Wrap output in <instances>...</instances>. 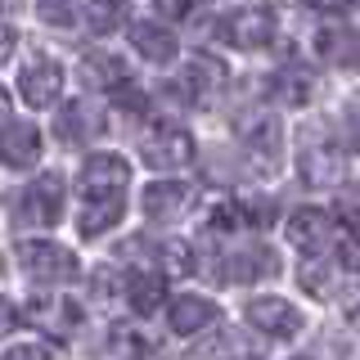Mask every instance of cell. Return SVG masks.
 <instances>
[{
    "label": "cell",
    "instance_id": "cell-1",
    "mask_svg": "<svg viewBox=\"0 0 360 360\" xmlns=\"http://www.w3.org/2000/svg\"><path fill=\"white\" fill-rule=\"evenodd\" d=\"M140 158L153 172H180V167L194 162V135L180 122H153L140 140Z\"/></svg>",
    "mask_w": 360,
    "mask_h": 360
},
{
    "label": "cell",
    "instance_id": "cell-2",
    "mask_svg": "<svg viewBox=\"0 0 360 360\" xmlns=\"http://www.w3.org/2000/svg\"><path fill=\"white\" fill-rule=\"evenodd\" d=\"M18 266L27 270L32 279H41V284H68V279L77 275V257L68 252L63 243H50V239L18 243Z\"/></svg>",
    "mask_w": 360,
    "mask_h": 360
},
{
    "label": "cell",
    "instance_id": "cell-3",
    "mask_svg": "<svg viewBox=\"0 0 360 360\" xmlns=\"http://www.w3.org/2000/svg\"><path fill=\"white\" fill-rule=\"evenodd\" d=\"M63 217V176L45 172L18 194V221L22 225H54Z\"/></svg>",
    "mask_w": 360,
    "mask_h": 360
},
{
    "label": "cell",
    "instance_id": "cell-4",
    "mask_svg": "<svg viewBox=\"0 0 360 360\" xmlns=\"http://www.w3.org/2000/svg\"><path fill=\"white\" fill-rule=\"evenodd\" d=\"M131 167L117 153H90L82 167V198H127Z\"/></svg>",
    "mask_w": 360,
    "mask_h": 360
},
{
    "label": "cell",
    "instance_id": "cell-5",
    "mask_svg": "<svg viewBox=\"0 0 360 360\" xmlns=\"http://www.w3.org/2000/svg\"><path fill=\"white\" fill-rule=\"evenodd\" d=\"M221 32H225V41L239 45V50H266V45L275 41V9L270 5H243L221 22Z\"/></svg>",
    "mask_w": 360,
    "mask_h": 360
},
{
    "label": "cell",
    "instance_id": "cell-6",
    "mask_svg": "<svg viewBox=\"0 0 360 360\" xmlns=\"http://www.w3.org/2000/svg\"><path fill=\"white\" fill-rule=\"evenodd\" d=\"M284 230H288V243L297 248V252H307V257L324 252V248L333 243V217L324 207H297Z\"/></svg>",
    "mask_w": 360,
    "mask_h": 360
},
{
    "label": "cell",
    "instance_id": "cell-7",
    "mask_svg": "<svg viewBox=\"0 0 360 360\" xmlns=\"http://www.w3.org/2000/svg\"><path fill=\"white\" fill-rule=\"evenodd\" d=\"M217 320H221V307L212 297H198V292H176L172 307H167V324L180 338H194L202 329H212Z\"/></svg>",
    "mask_w": 360,
    "mask_h": 360
},
{
    "label": "cell",
    "instance_id": "cell-8",
    "mask_svg": "<svg viewBox=\"0 0 360 360\" xmlns=\"http://www.w3.org/2000/svg\"><path fill=\"white\" fill-rule=\"evenodd\" d=\"M189 202H194V189H189L185 180H158V185L144 189L140 207H144V217H149V221L167 225V221H180V217H185Z\"/></svg>",
    "mask_w": 360,
    "mask_h": 360
},
{
    "label": "cell",
    "instance_id": "cell-9",
    "mask_svg": "<svg viewBox=\"0 0 360 360\" xmlns=\"http://www.w3.org/2000/svg\"><path fill=\"white\" fill-rule=\"evenodd\" d=\"M63 90V68L54 59H32L27 68L18 72V95L27 99L32 108H50Z\"/></svg>",
    "mask_w": 360,
    "mask_h": 360
},
{
    "label": "cell",
    "instance_id": "cell-10",
    "mask_svg": "<svg viewBox=\"0 0 360 360\" xmlns=\"http://www.w3.org/2000/svg\"><path fill=\"white\" fill-rule=\"evenodd\" d=\"M248 324H252L257 333H266V338H292V333H302V315L292 311V302H284V297H257V302H248Z\"/></svg>",
    "mask_w": 360,
    "mask_h": 360
},
{
    "label": "cell",
    "instance_id": "cell-11",
    "mask_svg": "<svg viewBox=\"0 0 360 360\" xmlns=\"http://www.w3.org/2000/svg\"><path fill=\"white\" fill-rule=\"evenodd\" d=\"M234 131H239V140L252 153H262L266 162H275L279 149H284V127H279L275 112H243V117L234 122Z\"/></svg>",
    "mask_w": 360,
    "mask_h": 360
},
{
    "label": "cell",
    "instance_id": "cell-12",
    "mask_svg": "<svg viewBox=\"0 0 360 360\" xmlns=\"http://www.w3.org/2000/svg\"><path fill=\"white\" fill-rule=\"evenodd\" d=\"M0 162L14 167V172H27V167L41 162V131L32 122H14V127H0Z\"/></svg>",
    "mask_w": 360,
    "mask_h": 360
},
{
    "label": "cell",
    "instance_id": "cell-13",
    "mask_svg": "<svg viewBox=\"0 0 360 360\" xmlns=\"http://www.w3.org/2000/svg\"><path fill=\"white\" fill-rule=\"evenodd\" d=\"M225 86V63L207 59V54H198V59L185 63V82H180V95L194 99V104H207L212 95H221Z\"/></svg>",
    "mask_w": 360,
    "mask_h": 360
},
{
    "label": "cell",
    "instance_id": "cell-14",
    "mask_svg": "<svg viewBox=\"0 0 360 360\" xmlns=\"http://www.w3.org/2000/svg\"><path fill=\"white\" fill-rule=\"evenodd\" d=\"M27 315L32 324H41V329H50L54 338H68L77 324V307L72 302H63L59 292H37V297L27 302Z\"/></svg>",
    "mask_w": 360,
    "mask_h": 360
},
{
    "label": "cell",
    "instance_id": "cell-15",
    "mask_svg": "<svg viewBox=\"0 0 360 360\" xmlns=\"http://www.w3.org/2000/svg\"><path fill=\"white\" fill-rule=\"evenodd\" d=\"M99 131H104V112H99L95 104H86V99L63 104V112H59V135H63L68 144H86V140H95Z\"/></svg>",
    "mask_w": 360,
    "mask_h": 360
},
{
    "label": "cell",
    "instance_id": "cell-16",
    "mask_svg": "<svg viewBox=\"0 0 360 360\" xmlns=\"http://www.w3.org/2000/svg\"><path fill=\"white\" fill-rule=\"evenodd\" d=\"M131 45L144 54L149 63H172L176 59V50H180V41H176V32L172 27H162V22H135L131 27Z\"/></svg>",
    "mask_w": 360,
    "mask_h": 360
},
{
    "label": "cell",
    "instance_id": "cell-17",
    "mask_svg": "<svg viewBox=\"0 0 360 360\" xmlns=\"http://www.w3.org/2000/svg\"><path fill=\"white\" fill-rule=\"evenodd\" d=\"M225 275H230L234 284H257V279H275V275H279V257L270 252V248H243V252H234L230 262H225Z\"/></svg>",
    "mask_w": 360,
    "mask_h": 360
},
{
    "label": "cell",
    "instance_id": "cell-18",
    "mask_svg": "<svg viewBox=\"0 0 360 360\" xmlns=\"http://www.w3.org/2000/svg\"><path fill=\"white\" fill-rule=\"evenodd\" d=\"M77 72H82V82L90 90H117L127 86V63L117 59V54H104V50H90L82 63H77Z\"/></svg>",
    "mask_w": 360,
    "mask_h": 360
},
{
    "label": "cell",
    "instance_id": "cell-19",
    "mask_svg": "<svg viewBox=\"0 0 360 360\" xmlns=\"http://www.w3.org/2000/svg\"><path fill=\"white\" fill-rule=\"evenodd\" d=\"M122 292H127V302H131V311H140V315H153L158 307H162V275L158 270H131L127 275V284H122Z\"/></svg>",
    "mask_w": 360,
    "mask_h": 360
},
{
    "label": "cell",
    "instance_id": "cell-20",
    "mask_svg": "<svg viewBox=\"0 0 360 360\" xmlns=\"http://www.w3.org/2000/svg\"><path fill=\"white\" fill-rule=\"evenodd\" d=\"M338 176H342V158H338V149L315 144V149L302 153V180H307L311 189H329Z\"/></svg>",
    "mask_w": 360,
    "mask_h": 360
},
{
    "label": "cell",
    "instance_id": "cell-21",
    "mask_svg": "<svg viewBox=\"0 0 360 360\" xmlns=\"http://www.w3.org/2000/svg\"><path fill=\"white\" fill-rule=\"evenodd\" d=\"M122 212H127V198H86L82 217H77V225H82L86 239H95V234H104L108 225L122 221Z\"/></svg>",
    "mask_w": 360,
    "mask_h": 360
},
{
    "label": "cell",
    "instance_id": "cell-22",
    "mask_svg": "<svg viewBox=\"0 0 360 360\" xmlns=\"http://www.w3.org/2000/svg\"><path fill=\"white\" fill-rule=\"evenodd\" d=\"M315 50H320V59H329L338 68H352L356 63V32L352 27H324L315 37Z\"/></svg>",
    "mask_w": 360,
    "mask_h": 360
},
{
    "label": "cell",
    "instance_id": "cell-23",
    "mask_svg": "<svg viewBox=\"0 0 360 360\" xmlns=\"http://www.w3.org/2000/svg\"><path fill=\"white\" fill-rule=\"evenodd\" d=\"M207 360H262V347L252 342L243 329H225L212 347H202Z\"/></svg>",
    "mask_w": 360,
    "mask_h": 360
},
{
    "label": "cell",
    "instance_id": "cell-24",
    "mask_svg": "<svg viewBox=\"0 0 360 360\" xmlns=\"http://www.w3.org/2000/svg\"><path fill=\"white\" fill-rule=\"evenodd\" d=\"M86 18H90V32H95V37H108V32L127 27L131 0H90V5H86Z\"/></svg>",
    "mask_w": 360,
    "mask_h": 360
},
{
    "label": "cell",
    "instance_id": "cell-25",
    "mask_svg": "<svg viewBox=\"0 0 360 360\" xmlns=\"http://www.w3.org/2000/svg\"><path fill=\"white\" fill-rule=\"evenodd\" d=\"M297 279H302V288L311 292V297H333V266H329V257H307V262L297 266Z\"/></svg>",
    "mask_w": 360,
    "mask_h": 360
},
{
    "label": "cell",
    "instance_id": "cell-26",
    "mask_svg": "<svg viewBox=\"0 0 360 360\" xmlns=\"http://www.w3.org/2000/svg\"><path fill=\"white\" fill-rule=\"evenodd\" d=\"M311 90H315V82H311V72H302V68H284V72L275 77V99L279 104L302 108L311 99Z\"/></svg>",
    "mask_w": 360,
    "mask_h": 360
},
{
    "label": "cell",
    "instance_id": "cell-27",
    "mask_svg": "<svg viewBox=\"0 0 360 360\" xmlns=\"http://www.w3.org/2000/svg\"><path fill=\"white\" fill-rule=\"evenodd\" d=\"M37 14L50 22V27H68L77 18V0H37Z\"/></svg>",
    "mask_w": 360,
    "mask_h": 360
},
{
    "label": "cell",
    "instance_id": "cell-28",
    "mask_svg": "<svg viewBox=\"0 0 360 360\" xmlns=\"http://www.w3.org/2000/svg\"><path fill=\"white\" fill-rule=\"evenodd\" d=\"M158 252H162V262H167L172 275H189V270H194V252H189V243H162Z\"/></svg>",
    "mask_w": 360,
    "mask_h": 360
},
{
    "label": "cell",
    "instance_id": "cell-29",
    "mask_svg": "<svg viewBox=\"0 0 360 360\" xmlns=\"http://www.w3.org/2000/svg\"><path fill=\"white\" fill-rule=\"evenodd\" d=\"M207 225H212V230H234V225H239V202H234V198H221L217 207H212Z\"/></svg>",
    "mask_w": 360,
    "mask_h": 360
},
{
    "label": "cell",
    "instance_id": "cell-30",
    "mask_svg": "<svg viewBox=\"0 0 360 360\" xmlns=\"http://www.w3.org/2000/svg\"><path fill=\"white\" fill-rule=\"evenodd\" d=\"M0 360H54V356H50V347L27 342V347H9V352H0Z\"/></svg>",
    "mask_w": 360,
    "mask_h": 360
},
{
    "label": "cell",
    "instance_id": "cell-31",
    "mask_svg": "<svg viewBox=\"0 0 360 360\" xmlns=\"http://www.w3.org/2000/svg\"><path fill=\"white\" fill-rule=\"evenodd\" d=\"M307 5L315 9V14H329V18H338V14H347V9H352L356 0H307Z\"/></svg>",
    "mask_w": 360,
    "mask_h": 360
},
{
    "label": "cell",
    "instance_id": "cell-32",
    "mask_svg": "<svg viewBox=\"0 0 360 360\" xmlns=\"http://www.w3.org/2000/svg\"><path fill=\"white\" fill-rule=\"evenodd\" d=\"M153 5H158V14H162V18H185L194 0H153Z\"/></svg>",
    "mask_w": 360,
    "mask_h": 360
},
{
    "label": "cell",
    "instance_id": "cell-33",
    "mask_svg": "<svg viewBox=\"0 0 360 360\" xmlns=\"http://www.w3.org/2000/svg\"><path fill=\"white\" fill-rule=\"evenodd\" d=\"M14 50H18V32L9 27V22H0V63H5Z\"/></svg>",
    "mask_w": 360,
    "mask_h": 360
},
{
    "label": "cell",
    "instance_id": "cell-34",
    "mask_svg": "<svg viewBox=\"0 0 360 360\" xmlns=\"http://www.w3.org/2000/svg\"><path fill=\"white\" fill-rule=\"evenodd\" d=\"M5 333H14V307L0 297V338H5Z\"/></svg>",
    "mask_w": 360,
    "mask_h": 360
},
{
    "label": "cell",
    "instance_id": "cell-35",
    "mask_svg": "<svg viewBox=\"0 0 360 360\" xmlns=\"http://www.w3.org/2000/svg\"><path fill=\"white\" fill-rule=\"evenodd\" d=\"M5 122H9V90L0 86V127H5Z\"/></svg>",
    "mask_w": 360,
    "mask_h": 360
}]
</instances>
